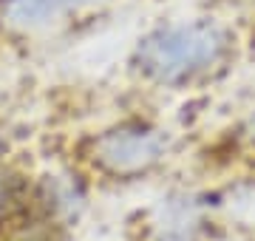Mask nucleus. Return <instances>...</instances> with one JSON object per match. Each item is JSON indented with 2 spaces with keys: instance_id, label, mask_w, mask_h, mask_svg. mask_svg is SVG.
<instances>
[{
  "instance_id": "nucleus-7",
  "label": "nucleus",
  "mask_w": 255,
  "mask_h": 241,
  "mask_svg": "<svg viewBox=\"0 0 255 241\" xmlns=\"http://www.w3.org/2000/svg\"><path fill=\"white\" fill-rule=\"evenodd\" d=\"M241 142H244V148L250 153H255V114L244 122V128H241Z\"/></svg>"
},
{
  "instance_id": "nucleus-3",
  "label": "nucleus",
  "mask_w": 255,
  "mask_h": 241,
  "mask_svg": "<svg viewBox=\"0 0 255 241\" xmlns=\"http://www.w3.org/2000/svg\"><path fill=\"white\" fill-rule=\"evenodd\" d=\"M91 193L94 187L71 167L37 170L31 199L0 233V241H74L88 216Z\"/></svg>"
},
{
  "instance_id": "nucleus-6",
  "label": "nucleus",
  "mask_w": 255,
  "mask_h": 241,
  "mask_svg": "<svg viewBox=\"0 0 255 241\" xmlns=\"http://www.w3.org/2000/svg\"><path fill=\"white\" fill-rule=\"evenodd\" d=\"M34 170H26L14 162H0V233L28 204L31 190H34Z\"/></svg>"
},
{
  "instance_id": "nucleus-5",
  "label": "nucleus",
  "mask_w": 255,
  "mask_h": 241,
  "mask_svg": "<svg viewBox=\"0 0 255 241\" xmlns=\"http://www.w3.org/2000/svg\"><path fill=\"white\" fill-rule=\"evenodd\" d=\"M100 3H108V0H9L6 23L14 28H40Z\"/></svg>"
},
{
  "instance_id": "nucleus-1",
  "label": "nucleus",
  "mask_w": 255,
  "mask_h": 241,
  "mask_svg": "<svg viewBox=\"0 0 255 241\" xmlns=\"http://www.w3.org/2000/svg\"><path fill=\"white\" fill-rule=\"evenodd\" d=\"M176 150V136L147 117H122L85 133L71 150V167L91 187H128L156 176Z\"/></svg>"
},
{
  "instance_id": "nucleus-4",
  "label": "nucleus",
  "mask_w": 255,
  "mask_h": 241,
  "mask_svg": "<svg viewBox=\"0 0 255 241\" xmlns=\"http://www.w3.org/2000/svg\"><path fill=\"white\" fill-rule=\"evenodd\" d=\"M219 199L210 190H173L153 207V216L133 241H210Z\"/></svg>"
},
{
  "instance_id": "nucleus-2",
  "label": "nucleus",
  "mask_w": 255,
  "mask_h": 241,
  "mask_svg": "<svg viewBox=\"0 0 255 241\" xmlns=\"http://www.w3.org/2000/svg\"><path fill=\"white\" fill-rule=\"evenodd\" d=\"M233 31L219 20L167 23L136 43L130 54L133 74L147 85L179 91L221 71L233 54Z\"/></svg>"
}]
</instances>
